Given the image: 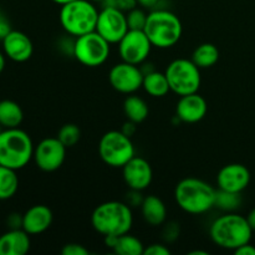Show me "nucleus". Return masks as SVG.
<instances>
[{"label": "nucleus", "mask_w": 255, "mask_h": 255, "mask_svg": "<svg viewBox=\"0 0 255 255\" xmlns=\"http://www.w3.org/2000/svg\"><path fill=\"white\" fill-rule=\"evenodd\" d=\"M171 251L163 244H151L148 248H144L143 255H169Z\"/></svg>", "instance_id": "obj_31"}, {"label": "nucleus", "mask_w": 255, "mask_h": 255, "mask_svg": "<svg viewBox=\"0 0 255 255\" xmlns=\"http://www.w3.org/2000/svg\"><path fill=\"white\" fill-rule=\"evenodd\" d=\"M247 219H248V223H249V226L252 227V229L255 231V208L252 209V211L249 212Z\"/></svg>", "instance_id": "obj_36"}, {"label": "nucleus", "mask_w": 255, "mask_h": 255, "mask_svg": "<svg viewBox=\"0 0 255 255\" xmlns=\"http://www.w3.org/2000/svg\"><path fill=\"white\" fill-rule=\"evenodd\" d=\"M219 60V50L216 45L202 44L196 47L192 55V61L199 67V69H208L214 66Z\"/></svg>", "instance_id": "obj_24"}, {"label": "nucleus", "mask_w": 255, "mask_h": 255, "mask_svg": "<svg viewBox=\"0 0 255 255\" xmlns=\"http://www.w3.org/2000/svg\"><path fill=\"white\" fill-rule=\"evenodd\" d=\"M128 30L126 14L122 10L115 6H104L99 12L96 31L110 44H119Z\"/></svg>", "instance_id": "obj_10"}, {"label": "nucleus", "mask_w": 255, "mask_h": 255, "mask_svg": "<svg viewBox=\"0 0 255 255\" xmlns=\"http://www.w3.org/2000/svg\"><path fill=\"white\" fill-rule=\"evenodd\" d=\"M217 191L202 179L188 177L174 189V198L179 208L191 214H203L216 206Z\"/></svg>", "instance_id": "obj_2"}, {"label": "nucleus", "mask_w": 255, "mask_h": 255, "mask_svg": "<svg viewBox=\"0 0 255 255\" xmlns=\"http://www.w3.org/2000/svg\"><path fill=\"white\" fill-rule=\"evenodd\" d=\"M92 2H104L105 0H91Z\"/></svg>", "instance_id": "obj_39"}, {"label": "nucleus", "mask_w": 255, "mask_h": 255, "mask_svg": "<svg viewBox=\"0 0 255 255\" xmlns=\"http://www.w3.org/2000/svg\"><path fill=\"white\" fill-rule=\"evenodd\" d=\"M19 188V178L15 169L0 166V201L12 198Z\"/></svg>", "instance_id": "obj_26"}, {"label": "nucleus", "mask_w": 255, "mask_h": 255, "mask_svg": "<svg viewBox=\"0 0 255 255\" xmlns=\"http://www.w3.org/2000/svg\"><path fill=\"white\" fill-rule=\"evenodd\" d=\"M52 1L54 2H56V4H59V5H65V4H69V2H71V1H75V0H52Z\"/></svg>", "instance_id": "obj_38"}, {"label": "nucleus", "mask_w": 255, "mask_h": 255, "mask_svg": "<svg viewBox=\"0 0 255 255\" xmlns=\"http://www.w3.org/2000/svg\"><path fill=\"white\" fill-rule=\"evenodd\" d=\"M142 217L149 226L157 227L164 223L167 217V208L163 201L157 196H147L142 201Z\"/></svg>", "instance_id": "obj_21"}, {"label": "nucleus", "mask_w": 255, "mask_h": 255, "mask_svg": "<svg viewBox=\"0 0 255 255\" xmlns=\"http://www.w3.org/2000/svg\"><path fill=\"white\" fill-rule=\"evenodd\" d=\"M199 67L192 60H173L166 69V76L168 80L171 91L178 96L198 92L201 87V71Z\"/></svg>", "instance_id": "obj_7"}, {"label": "nucleus", "mask_w": 255, "mask_h": 255, "mask_svg": "<svg viewBox=\"0 0 255 255\" xmlns=\"http://www.w3.org/2000/svg\"><path fill=\"white\" fill-rule=\"evenodd\" d=\"M2 49L5 56L15 62H25L32 56L34 46L26 34L17 30H11L2 39Z\"/></svg>", "instance_id": "obj_16"}, {"label": "nucleus", "mask_w": 255, "mask_h": 255, "mask_svg": "<svg viewBox=\"0 0 255 255\" xmlns=\"http://www.w3.org/2000/svg\"><path fill=\"white\" fill-rule=\"evenodd\" d=\"M129 30H143L147 21V14L142 9L134 7L126 15Z\"/></svg>", "instance_id": "obj_29"}, {"label": "nucleus", "mask_w": 255, "mask_h": 255, "mask_svg": "<svg viewBox=\"0 0 255 255\" xmlns=\"http://www.w3.org/2000/svg\"><path fill=\"white\" fill-rule=\"evenodd\" d=\"M11 31V27H10V22L7 20V17L0 11V40L2 41L5 36H6L9 32Z\"/></svg>", "instance_id": "obj_33"}, {"label": "nucleus", "mask_w": 255, "mask_h": 255, "mask_svg": "<svg viewBox=\"0 0 255 255\" xmlns=\"http://www.w3.org/2000/svg\"><path fill=\"white\" fill-rule=\"evenodd\" d=\"M34 144L25 131L4 128L0 132V166L21 169L34 157Z\"/></svg>", "instance_id": "obj_4"}, {"label": "nucleus", "mask_w": 255, "mask_h": 255, "mask_svg": "<svg viewBox=\"0 0 255 255\" xmlns=\"http://www.w3.org/2000/svg\"><path fill=\"white\" fill-rule=\"evenodd\" d=\"M241 204V197L239 193H229V192L221 191L217 192L216 206L221 207L224 211H233Z\"/></svg>", "instance_id": "obj_28"}, {"label": "nucleus", "mask_w": 255, "mask_h": 255, "mask_svg": "<svg viewBox=\"0 0 255 255\" xmlns=\"http://www.w3.org/2000/svg\"><path fill=\"white\" fill-rule=\"evenodd\" d=\"M143 75L137 65L122 61L110 70L109 80L116 91L121 94H133L142 87Z\"/></svg>", "instance_id": "obj_13"}, {"label": "nucleus", "mask_w": 255, "mask_h": 255, "mask_svg": "<svg viewBox=\"0 0 255 255\" xmlns=\"http://www.w3.org/2000/svg\"><path fill=\"white\" fill-rule=\"evenodd\" d=\"M105 243L119 255H143L142 242L128 233L119 237H105Z\"/></svg>", "instance_id": "obj_20"}, {"label": "nucleus", "mask_w": 255, "mask_h": 255, "mask_svg": "<svg viewBox=\"0 0 255 255\" xmlns=\"http://www.w3.org/2000/svg\"><path fill=\"white\" fill-rule=\"evenodd\" d=\"M2 131V126H1V125H0V132H1Z\"/></svg>", "instance_id": "obj_40"}, {"label": "nucleus", "mask_w": 255, "mask_h": 255, "mask_svg": "<svg viewBox=\"0 0 255 255\" xmlns=\"http://www.w3.org/2000/svg\"><path fill=\"white\" fill-rule=\"evenodd\" d=\"M62 255H87L89 254V251L85 248L81 244L76 243H70L64 246V248L61 249Z\"/></svg>", "instance_id": "obj_30"}, {"label": "nucleus", "mask_w": 255, "mask_h": 255, "mask_svg": "<svg viewBox=\"0 0 255 255\" xmlns=\"http://www.w3.org/2000/svg\"><path fill=\"white\" fill-rule=\"evenodd\" d=\"M209 234L214 244L223 249L236 251L239 247L251 243L253 229L248 219L236 213H228L212 223Z\"/></svg>", "instance_id": "obj_3"}, {"label": "nucleus", "mask_w": 255, "mask_h": 255, "mask_svg": "<svg viewBox=\"0 0 255 255\" xmlns=\"http://www.w3.org/2000/svg\"><path fill=\"white\" fill-rule=\"evenodd\" d=\"M66 149L57 137H47L35 147L32 158L41 171L54 172L64 163Z\"/></svg>", "instance_id": "obj_12"}, {"label": "nucleus", "mask_w": 255, "mask_h": 255, "mask_svg": "<svg viewBox=\"0 0 255 255\" xmlns=\"http://www.w3.org/2000/svg\"><path fill=\"white\" fill-rule=\"evenodd\" d=\"M142 87L152 97H163L171 91L166 74L158 71H151L148 74H144Z\"/></svg>", "instance_id": "obj_23"}, {"label": "nucleus", "mask_w": 255, "mask_h": 255, "mask_svg": "<svg viewBox=\"0 0 255 255\" xmlns=\"http://www.w3.org/2000/svg\"><path fill=\"white\" fill-rule=\"evenodd\" d=\"M237 255H255V247L252 246L251 243H247L244 246L239 247L234 251Z\"/></svg>", "instance_id": "obj_34"}, {"label": "nucleus", "mask_w": 255, "mask_h": 255, "mask_svg": "<svg viewBox=\"0 0 255 255\" xmlns=\"http://www.w3.org/2000/svg\"><path fill=\"white\" fill-rule=\"evenodd\" d=\"M24 120V112L19 104L11 100L0 101V125L2 128H16Z\"/></svg>", "instance_id": "obj_22"}, {"label": "nucleus", "mask_w": 255, "mask_h": 255, "mask_svg": "<svg viewBox=\"0 0 255 255\" xmlns=\"http://www.w3.org/2000/svg\"><path fill=\"white\" fill-rule=\"evenodd\" d=\"M91 224L104 237H119L128 233L133 224V216L127 204L117 201L105 202L95 208Z\"/></svg>", "instance_id": "obj_1"}, {"label": "nucleus", "mask_w": 255, "mask_h": 255, "mask_svg": "<svg viewBox=\"0 0 255 255\" xmlns=\"http://www.w3.org/2000/svg\"><path fill=\"white\" fill-rule=\"evenodd\" d=\"M99 153L107 166L122 168L134 156V147L122 131H109L100 139Z\"/></svg>", "instance_id": "obj_8"}, {"label": "nucleus", "mask_w": 255, "mask_h": 255, "mask_svg": "<svg viewBox=\"0 0 255 255\" xmlns=\"http://www.w3.org/2000/svg\"><path fill=\"white\" fill-rule=\"evenodd\" d=\"M137 5H141L144 9H151V7L156 6L158 0H136Z\"/></svg>", "instance_id": "obj_35"}, {"label": "nucleus", "mask_w": 255, "mask_h": 255, "mask_svg": "<svg viewBox=\"0 0 255 255\" xmlns=\"http://www.w3.org/2000/svg\"><path fill=\"white\" fill-rule=\"evenodd\" d=\"M110 42L95 31L81 35L75 41L72 51L80 64L89 67L101 66L110 56Z\"/></svg>", "instance_id": "obj_9"}, {"label": "nucleus", "mask_w": 255, "mask_h": 255, "mask_svg": "<svg viewBox=\"0 0 255 255\" xmlns=\"http://www.w3.org/2000/svg\"><path fill=\"white\" fill-rule=\"evenodd\" d=\"M7 227L10 229L22 228V216L17 213H11L7 217Z\"/></svg>", "instance_id": "obj_32"}, {"label": "nucleus", "mask_w": 255, "mask_h": 255, "mask_svg": "<svg viewBox=\"0 0 255 255\" xmlns=\"http://www.w3.org/2000/svg\"><path fill=\"white\" fill-rule=\"evenodd\" d=\"M124 112L128 121L141 124L148 116V106L141 97L128 96L124 102Z\"/></svg>", "instance_id": "obj_25"}, {"label": "nucleus", "mask_w": 255, "mask_h": 255, "mask_svg": "<svg viewBox=\"0 0 255 255\" xmlns=\"http://www.w3.org/2000/svg\"><path fill=\"white\" fill-rule=\"evenodd\" d=\"M143 31L152 46L168 49L179 41L183 27L176 14L168 10H154L147 15Z\"/></svg>", "instance_id": "obj_5"}, {"label": "nucleus", "mask_w": 255, "mask_h": 255, "mask_svg": "<svg viewBox=\"0 0 255 255\" xmlns=\"http://www.w3.org/2000/svg\"><path fill=\"white\" fill-rule=\"evenodd\" d=\"M57 138L64 143V146L66 148H70V147H74L80 141V138H81V131H80L77 125L66 124L59 129Z\"/></svg>", "instance_id": "obj_27"}, {"label": "nucleus", "mask_w": 255, "mask_h": 255, "mask_svg": "<svg viewBox=\"0 0 255 255\" xmlns=\"http://www.w3.org/2000/svg\"><path fill=\"white\" fill-rule=\"evenodd\" d=\"M30 244V234L24 229H9L0 236V255H25Z\"/></svg>", "instance_id": "obj_19"}, {"label": "nucleus", "mask_w": 255, "mask_h": 255, "mask_svg": "<svg viewBox=\"0 0 255 255\" xmlns=\"http://www.w3.org/2000/svg\"><path fill=\"white\" fill-rule=\"evenodd\" d=\"M207 102L198 92L181 96L176 106V115L186 124H196L207 114Z\"/></svg>", "instance_id": "obj_17"}, {"label": "nucleus", "mask_w": 255, "mask_h": 255, "mask_svg": "<svg viewBox=\"0 0 255 255\" xmlns=\"http://www.w3.org/2000/svg\"><path fill=\"white\" fill-rule=\"evenodd\" d=\"M122 176L128 188L134 192H139L146 189L151 184L153 171L148 161L142 157L133 156L122 167Z\"/></svg>", "instance_id": "obj_14"}, {"label": "nucleus", "mask_w": 255, "mask_h": 255, "mask_svg": "<svg viewBox=\"0 0 255 255\" xmlns=\"http://www.w3.org/2000/svg\"><path fill=\"white\" fill-rule=\"evenodd\" d=\"M152 44L143 30H128L119 42L122 61L138 66L148 57Z\"/></svg>", "instance_id": "obj_11"}, {"label": "nucleus", "mask_w": 255, "mask_h": 255, "mask_svg": "<svg viewBox=\"0 0 255 255\" xmlns=\"http://www.w3.org/2000/svg\"><path fill=\"white\" fill-rule=\"evenodd\" d=\"M5 69V56L1 51H0V74L4 71Z\"/></svg>", "instance_id": "obj_37"}, {"label": "nucleus", "mask_w": 255, "mask_h": 255, "mask_svg": "<svg viewBox=\"0 0 255 255\" xmlns=\"http://www.w3.org/2000/svg\"><path fill=\"white\" fill-rule=\"evenodd\" d=\"M251 183V172L244 164L231 163L224 166L217 176V184L221 191L241 194Z\"/></svg>", "instance_id": "obj_15"}, {"label": "nucleus", "mask_w": 255, "mask_h": 255, "mask_svg": "<svg viewBox=\"0 0 255 255\" xmlns=\"http://www.w3.org/2000/svg\"><path fill=\"white\" fill-rule=\"evenodd\" d=\"M52 212L44 204H36L22 214V229L30 236L44 233L52 223Z\"/></svg>", "instance_id": "obj_18"}, {"label": "nucleus", "mask_w": 255, "mask_h": 255, "mask_svg": "<svg viewBox=\"0 0 255 255\" xmlns=\"http://www.w3.org/2000/svg\"><path fill=\"white\" fill-rule=\"evenodd\" d=\"M99 10L91 0H75L61 6L60 24L67 34L81 36L96 30Z\"/></svg>", "instance_id": "obj_6"}]
</instances>
